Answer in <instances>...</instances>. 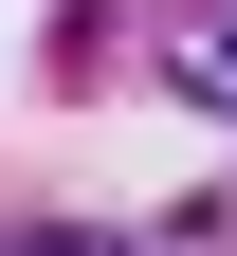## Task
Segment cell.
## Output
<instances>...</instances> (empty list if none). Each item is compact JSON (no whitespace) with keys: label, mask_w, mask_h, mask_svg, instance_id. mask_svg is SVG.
I'll return each mask as SVG.
<instances>
[{"label":"cell","mask_w":237,"mask_h":256,"mask_svg":"<svg viewBox=\"0 0 237 256\" xmlns=\"http://www.w3.org/2000/svg\"><path fill=\"white\" fill-rule=\"evenodd\" d=\"M183 92H201V110H237V0H201V18H183Z\"/></svg>","instance_id":"cell-1"},{"label":"cell","mask_w":237,"mask_h":256,"mask_svg":"<svg viewBox=\"0 0 237 256\" xmlns=\"http://www.w3.org/2000/svg\"><path fill=\"white\" fill-rule=\"evenodd\" d=\"M0 256H128V238H91V220H37V238H0Z\"/></svg>","instance_id":"cell-2"}]
</instances>
